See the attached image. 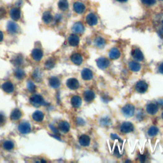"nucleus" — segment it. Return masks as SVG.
I'll use <instances>...</instances> for the list:
<instances>
[{
	"label": "nucleus",
	"instance_id": "obj_35",
	"mask_svg": "<svg viewBox=\"0 0 163 163\" xmlns=\"http://www.w3.org/2000/svg\"><path fill=\"white\" fill-rule=\"evenodd\" d=\"M4 149L7 150H12L14 147V144L11 141H6L3 145Z\"/></svg>",
	"mask_w": 163,
	"mask_h": 163
},
{
	"label": "nucleus",
	"instance_id": "obj_36",
	"mask_svg": "<svg viewBox=\"0 0 163 163\" xmlns=\"http://www.w3.org/2000/svg\"><path fill=\"white\" fill-rule=\"evenodd\" d=\"M55 66V61L53 60V59H50L48 61H46V62L45 64V68L47 69H51L53 68Z\"/></svg>",
	"mask_w": 163,
	"mask_h": 163
},
{
	"label": "nucleus",
	"instance_id": "obj_39",
	"mask_svg": "<svg viewBox=\"0 0 163 163\" xmlns=\"http://www.w3.org/2000/svg\"><path fill=\"white\" fill-rule=\"evenodd\" d=\"M142 2L147 5H152L156 3V0H142Z\"/></svg>",
	"mask_w": 163,
	"mask_h": 163
},
{
	"label": "nucleus",
	"instance_id": "obj_12",
	"mask_svg": "<svg viewBox=\"0 0 163 163\" xmlns=\"http://www.w3.org/2000/svg\"><path fill=\"white\" fill-rule=\"evenodd\" d=\"M10 15L13 20H18L20 19L21 15L20 10L17 8H14L11 9L10 11Z\"/></svg>",
	"mask_w": 163,
	"mask_h": 163
},
{
	"label": "nucleus",
	"instance_id": "obj_48",
	"mask_svg": "<svg viewBox=\"0 0 163 163\" xmlns=\"http://www.w3.org/2000/svg\"><path fill=\"white\" fill-rule=\"evenodd\" d=\"M162 119H163V112H162Z\"/></svg>",
	"mask_w": 163,
	"mask_h": 163
},
{
	"label": "nucleus",
	"instance_id": "obj_15",
	"mask_svg": "<svg viewBox=\"0 0 163 163\" xmlns=\"http://www.w3.org/2000/svg\"><path fill=\"white\" fill-rule=\"evenodd\" d=\"M71 61L76 65H80L82 63L83 58L80 54L74 53L71 56Z\"/></svg>",
	"mask_w": 163,
	"mask_h": 163
},
{
	"label": "nucleus",
	"instance_id": "obj_46",
	"mask_svg": "<svg viewBox=\"0 0 163 163\" xmlns=\"http://www.w3.org/2000/svg\"><path fill=\"white\" fill-rule=\"evenodd\" d=\"M158 103H159V104H161V105H163V99H160V100L159 101Z\"/></svg>",
	"mask_w": 163,
	"mask_h": 163
},
{
	"label": "nucleus",
	"instance_id": "obj_17",
	"mask_svg": "<svg viewBox=\"0 0 163 163\" xmlns=\"http://www.w3.org/2000/svg\"><path fill=\"white\" fill-rule=\"evenodd\" d=\"M121 56L120 51L117 48H112L109 52V57L112 60L117 59Z\"/></svg>",
	"mask_w": 163,
	"mask_h": 163
},
{
	"label": "nucleus",
	"instance_id": "obj_27",
	"mask_svg": "<svg viewBox=\"0 0 163 163\" xmlns=\"http://www.w3.org/2000/svg\"><path fill=\"white\" fill-rule=\"evenodd\" d=\"M71 103L73 107L79 108L82 104V99L78 96H74L71 99Z\"/></svg>",
	"mask_w": 163,
	"mask_h": 163
},
{
	"label": "nucleus",
	"instance_id": "obj_49",
	"mask_svg": "<svg viewBox=\"0 0 163 163\" xmlns=\"http://www.w3.org/2000/svg\"><path fill=\"white\" fill-rule=\"evenodd\" d=\"M160 1H162V0H160Z\"/></svg>",
	"mask_w": 163,
	"mask_h": 163
},
{
	"label": "nucleus",
	"instance_id": "obj_43",
	"mask_svg": "<svg viewBox=\"0 0 163 163\" xmlns=\"http://www.w3.org/2000/svg\"><path fill=\"white\" fill-rule=\"evenodd\" d=\"M84 121V120L81 118H78V119H77V122L79 124L84 125L85 124V121Z\"/></svg>",
	"mask_w": 163,
	"mask_h": 163
},
{
	"label": "nucleus",
	"instance_id": "obj_7",
	"mask_svg": "<svg viewBox=\"0 0 163 163\" xmlns=\"http://www.w3.org/2000/svg\"><path fill=\"white\" fill-rule=\"evenodd\" d=\"M97 66L101 69H106L110 65V61L106 57H100L96 60Z\"/></svg>",
	"mask_w": 163,
	"mask_h": 163
},
{
	"label": "nucleus",
	"instance_id": "obj_4",
	"mask_svg": "<svg viewBox=\"0 0 163 163\" xmlns=\"http://www.w3.org/2000/svg\"><path fill=\"white\" fill-rule=\"evenodd\" d=\"M148 86L145 81H138L135 86L136 90L139 93H145L148 90Z\"/></svg>",
	"mask_w": 163,
	"mask_h": 163
},
{
	"label": "nucleus",
	"instance_id": "obj_29",
	"mask_svg": "<svg viewBox=\"0 0 163 163\" xmlns=\"http://www.w3.org/2000/svg\"><path fill=\"white\" fill-rule=\"evenodd\" d=\"M42 19L43 20V22L46 24H49V23L52 20L53 17L52 14H51L50 11H45V12L43 13V17H42Z\"/></svg>",
	"mask_w": 163,
	"mask_h": 163
},
{
	"label": "nucleus",
	"instance_id": "obj_22",
	"mask_svg": "<svg viewBox=\"0 0 163 163\" xmlns=\"http://www.w3.org/2000/svg\"><path fill=\"white\" fill-rule=\"evenodd\" d=\"M21 117H22V112L18 108L14 109L10 115V119L12 121H17L20 119Z\"/></svg>",
	"mask_w": 163,
	"mask_h": 163
},
{
	"label": "nucleus",
	"instance_id": "obj_30",
	"mask_svg": "<svg viewBox=\"0 0 163 163\" xmlns=\"http://www.w3.org/2000/svg\"><path fill=\"white\" fill-rule=\"evenodd\" d=\"M32 77L33 79L37 81V82H40L42 80V73L38 69H36L34 71Z\"/></svg>",
	"mask_w": 163,
	"mask_h": 163
},
{
	"label": "nucleus",
	"instance_id": "obj_2",
	"mask_svg": "<svg viewBox=\"0 0 163 163\" xmlns=\"http://www.w3.org/2000/svg\"><path fill=\"white\" fill-rule=\"evenodd\" d=\"M29 101L35 107H39L40 106L45 105V104L44 99L40 95H34L31 96L29 99Z\"/></svg>",
	"mask_w": 163,
	"mask_h": 163
},
{
	"label": "nucleus",
	"instance_id": "obj_3",
	"mask_svg": "<svg viewBox=\"0 0 163 163\" xmlns=\"http://www.w3.org/2000/svg\"><path fill=\"white\" fill-rule=\"evenodd\" d=\"M134 126L130 122H124L121 126V131L123 133H129L134 131Z\"/></svg>",
	"mask_w": 163,
	"mask_h": 163
},
{
	"label": "nucleus",
	"instance_id": "obj_16",
	"mask_svg": "<svg viewBox=\"0 0 163 163\" xmlns=\"http://www.w3.org/2000/svg\"><path fill=\"white\" fill-rule=\"evenodd\" d=\"M82 78L84 80H90L93 78V73L89 68H84L82 72Z\"/></svg>",
	"mask_w": 163,
	"mask_h": 163
},
{
	"label": "nucleus",
	"instance_id": "obj_11",
	"mask_svg": "<svg viewBox=\"0 0 163 163\" xmlns=\"http://www.w3.org/2000/svg\"><path fill=\"white\" fill-rule=\"evenodd\" d=\"M58 129H59L62 133H66L69 131L70 129V126L69 123L66 121H61L58 124Z\"/></svg>",
	"mask_w": 163,
	"mask_h": 163
},
{
	"label": "nucleus",
	"instance_id": "obj_26",
	"mask_svg": "<svg viewBox=\"0 0 163 163\" xmlns=\"http://www.w3.org/2000/svg\"><path fill=\"white\" fill-rule=\"evenodd\" d=\"M128 65L130 69L133 72H138L141 69V64L136 61H131Z\"/></svg>",
	"mask_w": 163,
	"mask_h": 163
},
{
	"label": "nucleus",
	"instance_id": "obj_13",
	"mask_svg": "<svg viewBox=\"0 0 163 163\" xmlns=\"http://www.w3.org/2000/svg\"><path fill=\"white\" fill-rule=\"evenodd\" d=\"M31 56L34 61H39L42 59V58L43 57V52L41 49H35L32 51Z\"/></svg>",
	"mask_w": 163,
	"mask_h": 163
},
{
	"label": "nucleus",
	"instance_id": "obj_25",
	"mask_svg": "<svg viewBox=\"0 0 163 163\" xmlns=\"http://www.w3.org/2000/svg\"><path fill=\"white\" fill-rule=\"evenodd\" d=\"M18 26L14 22H8L7 24V30L10 33H15L18 31Z\"/></svg>",
	"mask_w": 163,
	"mask_h": 163
},
{
	"label": "nucleus",
	"instance_id": "obj_40",
	"mask_svg": "<svg viewBox=\"0 0 163 163\" xmlns=\"http://www.w3.org/2000/svg\"><path fill=\"white\" fill-rule=\"evenodd\" d=\"M5 122V116L2 113H0V126H3Z\"/></svg>",
	"mask_w": 163,
	"mask_h": 163
},
{
	"label": "nucleus",
	"instance_id": "obj_19",
	"mask_svg": "<svg viewBox=\"0 0 163 163\" xmlns=\"http://www.w3.org/2000/svg\"><path fill=\"white\" fill-rule=\"evenodd\" d=\"M84 100L86 102H90L93 101L95 98V92L92 90H86L83 94Z\"/></svg>",
	"mask_w": 163,
	"mask_h": 163
},
{
	"label": "nucleus",
	"instance_id": "obj_28",
	"mask_svg": "<svg viewBox=\"0 0 163 163\" xmlns=\"http://www.w3.org/2000/svg\"><path fill=\"white\" fill-rule=\"evenodd\" d=\"M3 90L7 93H11L14 90V85L11 84L10 82H7L4 83L2 86Z\"/></svg>",
	"mask_w": 163,
	"mask_h": 163
},
{
	"label": "nucleus",
	"instance_id": "obj_34",
	"mask_svg": "<svg viewBox=\"0 0 163 163\" xmlns=\"http://www.w3.org/2000/svg\"><path fill=\"white\" fill-rule=\"evenodd\" d=\"M95 44L99 48H103L106 43L105 40H104L103 38L101 37H98L95 40Z\"/></svg>",
	"mask_w": 163,
	"mask_h": 163
},
{
	"label": "nucleus",
	"instance_id": "obj_9",
	"mask_svg": "<svg viewBox=\"0 0 163 163\" xmlns=\"http://www.w3.org/2000/svg\"><path fill=\"white\" fill-rule=\"evenodd\" d=\"M132 56L137 61H142L144 59V55L140 49H135L132 51Z\"/></svg>",
	"mask_w": 163,
	"mask_h": 163
},
{
	"label": "nucleus",
	"instance_id": "obj_8",
	"mask_svg": "<svg viewBox=\"0 0 163 163\" xmlns=\"http://www.w3.org/2000/svg\"><path fill=\"white\" fill-rule=\"evenodd\" d=\"M159 110L158 105L156 103H150L148 104L146 107V111L150 115H155L157 113Z\"/></svg>",
	"mask_w": 163,
	"mask_h": 163
},
{
	"label": "nucleus",
	"instance_id": "obj_1",
	"mask_svg": "<svg viewBox=\"0 0 163 163\" xmlns=\"http://www.w3.org/2000/svg\"><path fill=\"white\" fill-rule=\"evenodd\" d=\"M135 111L134 107L131 104H127L122 108V113L126 117H131Z\"/></svg>",
	"mask_w": 163,
	"mask_h": 163
},
{
	"label": "nucleus",
	"instance_id": "obj_41",
	"mask_svg": "<svg viewBox=\"0 0 163 163\" xmlns=\"http://www.w3.org/2000/svg\"><path fill=\"white\" fill-rule=\"evenodd\" d=\"M158 71H159V72L160 73L163 74V63H161V64L159 65V68H158Z\"/></svg>",
	"mask_w": 163,
	"mask_h": 163
},
{
	"label": "nucleus",
	"instance_id": "obj_32",
	"mask_svg": "<svg viewBox=\"0 0 163 163\" xmlns=\"http://www.w3.org/2000/svg\"><path fill=\"white\" fill-rule=\"evenodd\" d=\"M159 132V130H158V128L156 126H152V127H150L148 130V134L149 136H155Z\"/></svg>",
	"mask_w": 163,
	"mask_h": 163
},
{
	"label": "nucleus",
	"instance_id": "obj_45",
	"mask_svg": "<svg viewBox=\"0 0 163 163\" xmlns=\"http://www.w3.org/2000/svg\"><path fill=\"white\" fill-rule=\"evenodd\" d=\"M139 161H140L141 162H142V159H143L144 160H145V157L144 156H142V155H140V156H139Z\"/></svg>",
	"mask_w": 163,
	"mask_h": 163
},
{
	"label": "nucleus",
	"instance_id": "obj_6",
	"mask_svg": "<svg viewBox=\"0 0 163 163\" xmlns=\"http://www.w3.org/2000/svg\"><path fill=\"white\" fill-rule=\"evenodd\" d=\"M31 130V125L26 122H23L19 125V131L22 134H28Z\"/></svg>",
	"mask_w": 163,
	"mask_h": 163
},
{
	"label": "nucleus",
	"instance_id": "obj_5",
	"mask_svg": "<svg viewBox=\"0 0 163 163\" xmlns=\"http://www.w3.org/2000/svg\"><path fill=\"white\" fill-rule=\"evenodd\" d=\"M66 86L69 89L72 90H76L80 87V83L77 79L72 78L67 80Z\"/></svg>",
	"mask_w": 163,
	"mask_h": 163
},
{
	"label": "nucleus",
	"instance_id": "obj_31",
	"mask_svg": "<svg viewBox=\"0 0 163 163\" xmlns=\"http://www.w3.org/2000/svg\"><path fill=\"white\" fill-rule=\"evenodd\" d=\"M58 7H59V9L64 11L68 8L69 4L67 0H59V3H58Z\"/></svg>",
	"mask_w": 163,
	"mask_h": 163
},
{
	"label": "nucleus",
	"instance_id": "obj_18",
	"mask_svg": "<svg viewBox=\"0 0 163 163\" xmlns=\"http://www.w3.org/2000/svg\"><path fill=\"white\" fill-rule=\"evenodd\" d=\"M79 42H80L79 37L75 34H71L68 38V43L72 46H77L79 44Z\"/></svg>",
	"mask_w": 163,
	"mask_h": 163
},
{
	"label": "nucleus",
	"instance_id": "obj_38",
	"mask_svg": "<svg viewBox=\"0 0 163 163\" xmlns=\"http://www.w3.org/2000/svg\"><path fill=\"white\" fill-rule=\"evenodd\" d=\"M27 88L29 90V91L33 92H34L36 90V86L35 85H34L32 82L31 81H29L28 84H27Z\"/></svg>",
	"mask_w": 163,
	"mask_h": 163
},
{
	"label": "nucleus",
	"instance_id": "obj_33",
	"mask_svg": "<svg viewBox=\"0 0 163 163\" xmlns=\"http://www.w3.org/2000/svg\"><path fill=\"white\" fill-rule=\"evenodd\" d=\"M11 63H12L14 66H20L22 64L23 62V58L22 57L20 56H16L15 57H14V59L11 60Z\"/></svg>",
	"mask_w": 163,
	"mask_h": 163
},
{
	"label": "nucleus",
	"instance_id": "obj_14",
	"mask_svg": "<svg viewBox=\"0 0 163 163\" xmlns=\"http://www.w3.org/2000/svg\"><path fill=\"white\" fill-rule=\"evenodd\" d=\"M78 142L80 144L83 146V147H87L90 145V138L89 136L86 134H83L78 139Z\"/></svg>",
	"mask_w": 163,
	"mask_h": 163
},
{
	"label": "nucleus",
	"instance_id": "obj_37",
	"mask_svg": "<svg viewBox=\"0 0 163 163\" xmlns=\"http://www.w3.org/2000/svg\"><path fill=\"white\" fill-rule=\"evenodd\" d=\"M15 77L18 78V79H22L24 78L26 75V73L23 70H21V69H17L15 72Z\"/></svg>",
	"mask_w": 163,
	"mask_h": 163
},
{
	"label": "nucleus",
	"instance_id": "obj_47",
	"mask_svg": "<svg viewBox=\"0 0 163 163\" xmlns=\"http://www.w3.org/2000/svg\"><path fill=\"white\" fill-rule=\"evenodd\" d=\"M117 1L120 2H126L127 1V0H117Z\"/></svg>",
	"mask_w": 163,
	"mask_h": 163
},
{
	"label": "nucleus",
	"instance_id": "obj_10",
	"mask_svg": "<svg viewBox=\"0 0 163 163\" xmlns=\"http://www.w3.org/2000/svg\"><path fill=\"white\" fill-rule=\"evenodd\" d=\"M86 22L87 24H89L90 26H93L96 25L98 23V17L97 16L94 14H89L86 17Z\"/></svg>",
	"mask_w": 163,
	"mask_h": 163
},
{
	"label": "nucleus",
	"instance_id": "obj_44",
	"mask_svg": "<svg viewBox=\"0 0 163 163\" xmlns=\"http://www.w3.org/2000/svg\"><path fill=\"white\" fill-rule=\"evenodd\" d=\"M3 34L1 31H0V42L3 41Z\"/></svg>",
	"mask_w": 163,
	"mask_h": 163
},
{
	"label": "nucleus",
	"instance_id": "obj_21",
	"mask_svg": "<svg viewBox=\"0 0 163 163\" xmlns=\"http://www.w3.org/2000/svg\"><path fill=\"white\" fill-rule=\"evenodd\" d=\"M49 84L52 88L57 89L60 87L61 82L58 78L55 77H52L49 79Z\"/></svg>",
	"mask_w": 163,
	"mask_h": 163
},
{
	"label": "nucleus",
	"instance_id": "obj_42",
	"mask_svg": "<svg viewBox=\"0 0 163 163\" xmlns=\"http://www.w3.org/2000/svg\"><path fill=\"white\" fill-rule=\"evenodd\" d=\"M49 126H50V127H51V130L54 133L58 134V131H57V130L56 129V128H55L54 126H53L52 125H50Z\"/></svg>",
	"mask_w": 163,
	"mask_h": 163
},
{
	"label": "nucleus",
	"instance_id": "obj_20",
	"mask_svg": "<svg viewBox=\"0 0 163 163\" xmlns=\"http://www.w3.org/2000/svg\"><path fill=\"white\" fill-rule=\"evenodd\" d=\"M73 8L76 13L80 14H82L84 12L86 9V7L83 3H82L80 2H76L73 5Z\"/></svg>",
	"mask_w": 163,
	"mask_h": 163
},
{
	"label": "nucleus",
	"instance_id": "obj_23",
	"mask_svg": "<svg viewBox=\"0 0 163 163\" xmlns=\"http://www.w3.org/2000/svg\"><path fill=\"white\" fill-rule=\"evenodd\" d=\"M72 31L76 33H83L84 31V25L80 22H76L72 27Z\"/></svg>",
	"mask_w": 163,
	"mask_h": 163
},
{
	"label": "nucleus",
	"instance_id": "obj_24",
	"mask_svg": "<svg viewBox=\"0 0 163 163\" xmlns=\"http://www.w3.org/2000/svg\"><path fill=\"white\" fill-rule=\"evenodd\" d=\"M32 117L34 121L41 122L44 119V114L41 111H36L33 113Z\"/></svg>",
	"mask_w": 163,
	"mask_h": 163
}]
</instances>
